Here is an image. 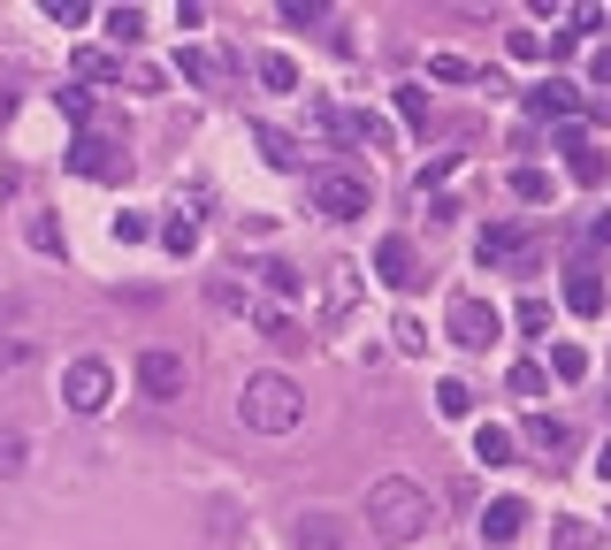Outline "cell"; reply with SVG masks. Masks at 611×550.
<instances>
[{"label": "cell", "instance_id": "1", "mask_svg": "<svg viewBox=\"0 0 611 550\" xmlns=\"http://www.w3.org/2000/svg\"><path fill=\"white\" fill-rule=\"evenodd\" d=\"M237 413H245V428H260V436H291V428L306 420V397H299L291 374H245Z\"/></svg>", "mask_w": 611, "mask_h": 550}, {"label": "cell", "instance_id": "2", "mask_svg": "<svg viewBox=\"0 0 611 550\" xmlns=\"http://www.w3.org/2000/svg\"><path fill=\"white\" fill-rule=\"evenodd\" d=\"M367 520H375V536H382V543H413V536L429 528V490H413V482L382 474V482L367 490Z\"/></svg>", "mask_w": 611, "mask_h": 550}, {"label": "cell", "instance_id": "3", "mask_svg": "<svg viewBox=\"0 0 611 550\" xmlns=\"http://www.w3.org/2000/svg\"><path fill=\"white\" fill-rule=\"evenodd\" d=\"M444 337H452V345H466V352H489V345L504 337V314H497L489 299L458 291V299H452V314H444Z\"/></svg>", "mask_w": 611, "mask_h": 550}, {"label": "cell", "instance_id": "4", "mask_svg": "<svg viewBox=\"0 0 611 550\" xmlns=\"http://www.w3.org/2000/svg\"><path fill=\"white\" fill-rule=\"evenodd\" d=\"M367 177H352V169H313V206L329 214V222H359L367 214Z\"/></svg>", "mask_w": 611, "mask_h": 550}, {"label": "cell", "instance_id": "5", "mask_svg": "<svg viewBox=\"0 0 611 550\" xmlns=\"http://www.w3.org/2000/svg\"><path fill=\"white\" fill-rule=\"evenodd\" d=\"M115 397V367L108 360H69V374H62V405L69 413H100Z\"/></svg>", "mask_w": 611, "mask_h": 550}, {"label": "cell", "instance_id": "6", "mask_svg": "<svg viewBox=\"0 0 611 550\" xmlns=\"http://www.w3.org/2000/svg\"><path fill=\"white\" fill-rule=\"evenodd\" d=\"M138 390H146L153 405H176L184 397V352H168V345L138 352Z\"/></svg>", "mask_w": 611, "mask_h": 550}, {"label": "cell", "instance_id": "7", "mask_svg": "<svg viewBox=\"0 0 611 550\" xmlns=\"http://www.w3.org/2000/svg\"><path fill=\"white\" fill-rule=\"evenodd\" d=\"M481 268H535V245H527V229H512V222L481 229Z\"/></svg>", "mask_w": 611, "mask_h": 550}, {"label": "cell", "instance_id": "8", "mask_svg": "<svg viewBox=\"0 0 611 550\" xmlns=\"http://www.w3.org/2000/svg\"><path fill=\"white\" fill-rule=\"evenodd\" d=\"M375 276H382L390 291H413V283H421V252H413V237H382V245H375Z\"/></svg>", "mask_w": 611, "mask_h": 550}, {"label": "cell", "instance_id": "9", "mask_svg": "<svg viewBox=\"0 0 611 550\" xmlns=\"http://www.w3.org/2000/svg\"><path fill=\"white\" fill-rule=\"evenodd\" d=\"M69 169H77V177H123L131 161H123V154H115V146H108L100 131H85V138L69 146Z\"/></svg>", "mask_w": 611, "mask_h": 550}, {"label": "cell", "instance_id": "10", "mask_svg": "<svg viewBox=\"0 0 611 550\" xmlns=\"http://www.w3.org/2000/svg\"><path fill=\"white\" fill-rule=\"evenodd\" d=\"M291 543H299V550H352V528H344L336 513H299Z\"/></svg>", "mask_w": 611, "mask_h": 550}, {"label": "cell", "instance_id": "11", "mask_svg": "<svg viewBox=\"0 0 611 550\" xmlns=\"http://www.w3.org/2000/svg\"><path fill=\"white\" fill-rule=\"evenodd\" d=\"M566 314H581V322L604 314V276H597V268H574V276H566Z\"/></svg>", "mask_w": 611, "mask_h": 550}, {"label": "cell", "instance_id": "12", "mask_svg": "<svg viewBox=\"0 0 611 550\" xmlns=\"http://www.w3.org/2000/svg\"><path fill=\"white\" fill-rule=\"evenodd\" d=\"M527 108H535V115H574V108H581V85H574V77H543V85L527 92Z\"/></svg>", "mask_w": 611, "mask_h": 550}, {"label": "cell", "instance_id": "13", "mask_svg": "<svg viewBox=\"0 0 611 550\" xmlns=\"http://www.w3.org/2000/svg\"><path fill=\"white\" fill-rule=\"evenodd\" d=\"M474 459H481V467H512V459H520V436L497 428V420H481V428H474Z\"/></svg>", "mask_w": 611, "mask_h": 550}, {"label": "cell", "instance_id": "14", "mask_svg": "<svg viewBox=\"0 0 611 550\" xmlns=\"http://www.w3.org/2000/svg\"><path fill=\"white\" fill-rule=\"evenodd\" d=\"M520 528H527V505H520V497H497V505L481 513V543H512Z\"/></svg>", "mask_w": 611, "mask_h": 550}, {"label": "cell", "instance_id": "15", "mask_svg": "<svg viewBox=\"0 0 611 550\" xmlns=\"http://www.w3.org/2000/svg\"><path fill=\"white\" fill-rule=\"evenodd\" d=\"M566 444H574V428H566L558 413H535V420H527V451H543V459H558Z\"/></svg>", "mask_w": 611, "mask_h": 550}, {"label": "cell", "instance_id": "16", "mask_svg": "<svg viewBox=\"0 0 611 550\" xmlns=\"http://www.w3.org/2000/svg\"><path fill=\"white\" fill-rule=\"evenodd\" d=\"M253 138H260V154H268L276 169H299V138H291V131H276V123H253Z\"/></svg>", "mask_w": 611, "mask_h": 550}, {"label": "cell", "instance_id": "17", "mask_svg": "<svg viewBox=\"0 0 611 550\" xmlns=\"http://www.w3.org/2000/svg\"><path fill=\"white\" fill-rule=\"evenodd\" d=\"M160 245H168L176 260H191V252H199V222H191V214H168V222H160Z\"/></svg>", "mask_w": 611, "mask_h": 550}, {"label": "cell", "instance_id": "18", "mask_svg": "<svg viewBox=\"0 0 611 550\" xmlns=\"http://www.w3.org/2000/svg\"><path fill=\"white\" fill-rule=\"evenodd\" d=\"M260 85L268 92H299V61L291 54H260Z\"/></svg>", "mask_w": 611, "mask_h": 550}, {"label": "cell", "instance_id": "19", "mask_svg": "<svg viewBox=\"0 0 611 550\" xmlns=\"http://www.w3.org/2000/svg\"><path fill=\"white\" fill-rule=\"evenodd\" d=\"M436 413H444V420H466V413H474V390H466V382H436Z\"/></svg>", "mask_w": 611, "mask_h": 550}, {"label": "cell", "instance_id": "20", "mask_svg": "<svg viewBox=\"0 0 611 550\" xmlns=\"http://www.w3.org/2000/svg\"><path fill=\"white\" fill-rule=\"evenodd\" d=\"M336 131H344V138H359V146H390V123H382V115H344Z\"/></svg>", "mask_w": 611, "mask_h": 550}, {"label": "cell", "instance_id": "21", "mask_svg": "<svg viewBox=\"0 0 611 550\" xmlns=\"http://www.w3.org/2000/svg\"><path fill=\"white\" fill-rule=\"evenodd\" d=\"M23 451H31V444H23V428H8V420H0V482H15V474H23Z\"/></svg>", "mask_w": 611, "mask_h": 550}, {"label": "cell", "instance_id": "22", "mask_svg": "<svg viewBox=\"0 0 611 550\" xmlns=\"http://www.w3.org/2000/svg\"><path fill=\"white\" fill-rule=\"evenodd\" d=\"M551 374H558V382H581V374H589V352H581V345H551Z\"/></svg>", "mask_w": 611, "mask_h": 550}, {"label": "cell", "instance_id": "23", "mask_svg": "<svg viewBox=\"0 0 611 550\" xmlns=\"http://www.w3.org/2000/svg\"><path fill=\"white\" fill-rule=\"evenodd\" d=\"M551 550H597V528H589V520H558Z\"/></svg>", "mask_w": 611, "mask_h": 550}, {"label": "cell", "instance_id": "24", "mask_svg": "<svg viewBox=\"0 0 611 550\" xmlns=\"http://www.w3.org/2000/svg\"><path fill=\"white\" fill-rule=\"evenodd\" d=\"M100 23H108V31H115V38H123V46H131V38H138V31H146V8H108V15H100Z\"/></svg>", "mask_w": 611, "mask_h": 550}, {"label": "cell", "instance_id": "25", "mask_svg": "<svg viewBox=\"0 0 611 550\" xmlns=\"http://www.w3.org/2000/svg\"><path fill=\"white\" fill-rule=\"evenodd\" d=\"M398 115H406L413 131H429V92H421V85H398Z\"/></svg>", "mask_w": 611, "mask_h": 550}, {"label": "cell", "instance_id": "26", "mask_svg": "<svg viewBox=\"0 0 611 550\" xmlns=\"http://www.w3.org/2000/svg\"><path fill=\"white\" fill-rule=\"evenodd\" d=\"M260 283H268L276 299H291V291H299V268H291V260H260Z\"/></svg>", "mask_w": 611, "mask_h": 550}, {"label": "cell", "instance_id": "27", "mask_svg": "<svg viewBox=\"0 0 611 550\" xmlns=\"http://www.w3.org/2000/svg\"><path fill=\"white\" fill-rule=\"evenodd\" d=\"M512 322H520V337H543V329H551V299H520Z\"/></svg>", "mask_w": 611, "mask_h": 550}, {"label": "cell", "instance_id": "28", "mask_svg": "<svg viewBox=\"0 0 611 550\" xmlns=\"http://www.w3.org/2000/svg\"><path fill=\"white\" fill-rule=\"evenodd\" d=\"M268 345H276V352H299V345H306V329L291 322V314H268Z\"/></svg>", "mask_w": 611, "mask_h": 550}, {"label": "cell", "instance_id": "29", "mask_svg": "<svg viewBox=\"0 0 611 550\" xmlns=\"http://www.w3.org/2000/svg\"><path fill=\"white\" fill-rule=\"evenodd\" d=\"M512 199L543 206V199H551V177H543V169H520V177H512Z\"/></svg>", "mask_w": 611, "mask_h": 550}, {"label": "cell", "instance_id": "30", "mask_svg": "<svg viewBox=\"0 0 611 550\" xmlns=\"http://www.w3.org/2000/svg\"><path fill=\"white\" fill-rule=\"evenodd\" d=\"M604 177H611V161L597 146H581V154H574V183H604Z\"/></svg>", "mask_w": 611, "mask_h": 550}, {"label": "cell", "instance_id": "31", "mask_svg": "<svg viewBox=\"0 0 611 550\" xmlns=\"http://www.w3.org/2000/svg\"><path fill=\"white\" fill-rule=\"evenodd\" d=\"M54 100H62V115H69V123H92V92H85V85H62Z\"/></svg>", "mask_w": 611, "mask_h": 550}, {"label": "cell", "instance_id": "32", "mask_svg": "<svg viewBox=\"0 0 611 550\" xmlns=\"http://www.w3.org/2000/svg\"><path fill=\"white\" fill-rule=\"evenodd\" d=\"M512 390H520V397H543V390H551V374H543L535 360H520V367H512Z\"/></svg>", "mask_w": 611, "mask_h": 550}, {"label": "cell", "instance_id": "33", "mask_svg": "<svg viewBox=\"0 0 611 550\" xmlns=\"http://www.w3.org/2000/svg\"><path fill=\"white\" fill-rule=\"evenodd\" d=\"M77 69H85V77H100V85H108V77H123V61H115V54H92V46L77 54Z\"/></svg>", "mask_w": 611, "mask_h": 550}, {"label": "cell", "instance_id": "34", "mask_svg": "<svg viewBox=\"0 0 611 550\" xmlns=\"http://www.w3.org/2000/svg\"><path fill=\"white\" fill-rule=\"evenodd\" d=\"M31 245H38V252H62V222H54V214H31Z\"/></svg>", "mask_w": 611, "mask_h": 550}, {"label": "cell", "instance_id": "35", "mask_svg": "<svg viewBox=\"0 0 611 550\" xmlns=\"http://www.w3.org/2000/svg\"><path fill=\"white\" fill-rule=\"evenodd\" d=\"M184 77H199V85H214V77H222V61H214V54H184Z\"/></svg>", "mask_w": 611, "mask_h": 550}, {"label": "cell", "instance_id": "36", "mask_svg": "<svg viewBox=\"0 0 611 550\" xmlns=\"http://www.w3.org/2000/svg\"><path fill=\"white\" fill-rule=\"evenodd\" d=\"M321 15H329L321 0H284V23H321Z\"/></svg>", "mask_w": 611, "mask_h": 550}, {"label": "cell", "instance_id": "37", "mask_svg": "<svg viewBox=\"0 0 611 550\" xmlns=\"http://www.w3.org/2000/svg\"><path fill=\"white\" fill-rule=\"evenodd\" d=\"M146 237V214H115V245H138Z\"/></svg>", "mask_w": 611, "mask_h": 550}, {"label": "cell", "instance_id": "38", "mask_svg": "<svg viewBox=\"0 0 611 550\" xmlns=\"http://www.w3.org/2000/svg\"><path fill=\"white\" fill-rule=\"evenodd\" d=\"M429 69H436V77H444V85H458V77H474V69H466V61H458V54H436V61H429Z\"/></svg>", "mask_w": 611, "mask_h": 550}, {"label": "cell", "instance_id": "39", "mask_svg": "<svg viewBox=\"0 0 611 550\" xmlns=\"http://www.w3.org/2000/svg\"><path fill=\"white\" fill-rule=\"evenodd\" d=\"M597 245H611V214H597Z\"/></svg>", "mask_w": 611, "mask_h": 550}, {"label": "cell", "instance_id": "40", "mask_svg": "<svg viewBox=\"0 0 611 550\" xmlns=\"http://www.w3.org/2000/svg\"><path fill=\"white\" fill-rule=\"evenodd\" d=\"M597 474H604V482H611V444H604V451H597Z\"/></svg>", "mask_w": 611, "mask_h": 550}]
</instances>
